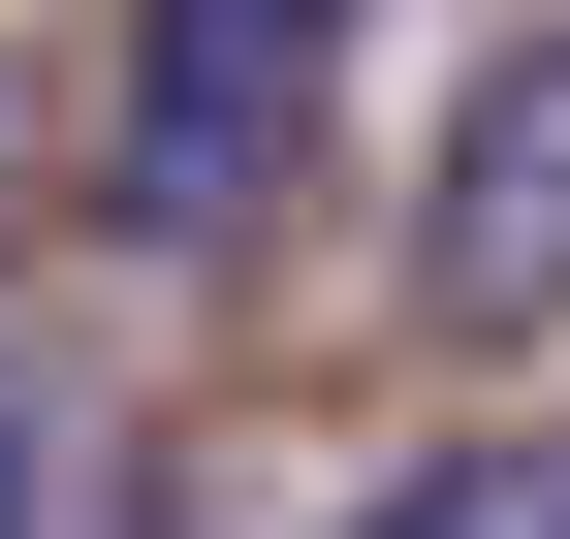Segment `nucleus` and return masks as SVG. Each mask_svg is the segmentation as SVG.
Instances as JSON below:
<instances>
[{
    "instance_id": "f257e3e1",
    "label": "nucleus",
    "mask_w": 570,
    "mask_h": 539,
    "mask_svg": "<svg viewBox=\"0 0 570 539\" xmlns=\"http://www.w3.org/2000/svg\"><path fill=\"white\" fill-rule=\"evenodd\" d=\"M381 127V0H127L96 63V254H254Z\"/></svg>"
},
{
    "instance_id": "f03ea898",
    "label": "nucleus",
    "mask_w": 570,
    "mask_h": 539,
    "mask_svg": "<svg viewBox=\"0 0 570 539\" xmlns=\"http://www.w3.org/2000/svg\"><path fill=\"white\" fill-rule=\"evenodd\" d=\"M412 317H444V350H539V317H570V0L475 32L444 159H412Z\"/></svg>"
},
{
    "instance_id": "7ed1b4c3",
    "label": "nucleus",
    "mask_w": 570,
    "mask_h": 539,
    "mask_svg": "<svg viewBox=\"0 0 570 539\" xmlns=\"http://www.w3.org/2000/svg\"><path fill=\"white\" fill-rule=\"evenodd\" d=\"M317 539H570V444H539V413H475V444H381Z\"/></svg>"
},
{
    "instance_id": "20e7f679",
    "label": "nucleus",
    "mask_w": 570,
    "mask_h": 539,
    "mask_svg": "<svg viewBox=\"0 0 570 539\" xmlns=\"http://www.w3.org/2000/svg\"><path fill=\"white\" fill-rule=\"evenodd\" d=\"M0 539H96V413H63L32 350H0Z\"/></svg>"
},
{
    "instance_id": "39448f33",
    "label": "nucleus",
    "mask_w": 570,
    "mask_h": 539,
    "mask_svg": "<svg viewBox=\"0 0 570 539\" xmlns=\"http://www.w3.org/2000/svg\"><path fill=\"white\" fill-rule=\"evenodd\" d=\"M96 539H190V508H159V477H127V508H96Z\"/></svg>"
}]
</instances>
